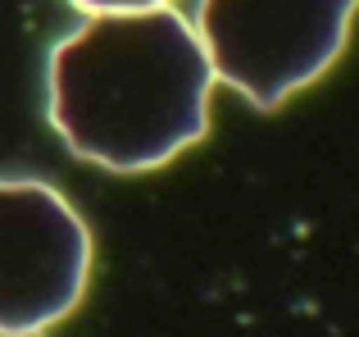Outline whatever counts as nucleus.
<instances>
[{
  "instance_id": "1",
  "label": "nucleus",
  "mask_w": 359,
  "mask_h": 337,
  "mask_svg": "<svg viewBox=\"0 0 359 337\" xmlns=\"http://www.w3.org/2000/svg\"><path fill=\"white\" fill-rule=\"evenodd\" d=\"M50 124L78 160L150 173L210 133L214 64L173 5L96 14L50 51Z\"/></svg>"
},
{
  "instance_id": "2",
  "label": "nucleus",
  "mask_w": 359,
  "mask_h": 337,
  "mask_svg": "<svg viewBox=\"0 0 359 337\" xmlns=\"http://www.w3.org/2000/svg\"><path fill=\"white\" fill-rule=\"evenodd\" d=\"M359 0H201L196 37L214 78L255 110H278L346 51Z\"/></svg>"
},
{
  "instance_id": "3",
  "label": "nucleus",
  "mask_w": 359,
  "mask_h": 337,
  "mask_svg": "<svg viewBox=\"0 0 359 337\" xmlns=\"http://www.w3.org/2000/svg\"><path fill=\"white\" fill-rule=\"evenodd\" d=\"M91 278L82 214L32 178H0V333H46L78 310Z\"/></svg>"
},
{
  "instance_id": "4",
  "label": "nucleus",
  "mask_w": 359,
  "mask_h": 337,
  "mask_svg": "<svg viewBox=\"0 0 359 337\" xmlns=\"http://www.w3.org/2000/svg\"><path fill=\"white\" fill-rule=\"evenodd\" d=\"M73 5L82 9V14H141V9H164L173 5V0H73Z\"/></svg>"
},
{
  "instance_id": "5",
  "label": "nucleus",
  "mask_w": 359,
  "mask_h": 337,
  "mask_svg": "<svg viewBox=\"0 0 359 337\" xmlns=\"http://www.w3.org/2000/svg\"><path fill=\"white\" fill-rule=\"evenodd\" d=\"M0 337H41V333H0Z\"/></svg>"
}]
</instances>
